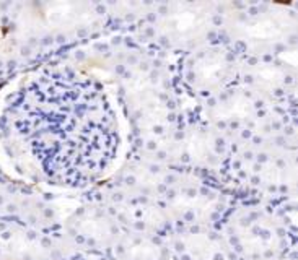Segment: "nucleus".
<instances>
[{
	"label": "nucleus",
	"instance_id": "nucleus-1",
	"mask_svg": "<svg viewBox=\"0 0 298 260\" xmlns=\"http://www.w3.org/2000/svg\"><path fill=\"white\" fill-rule=\"evenodd\" d=\"M18 124L46 178L69 186L96 181L121 143L103 86L70 70H46L30 83L18 103Z\"/></svg>",
	"mask_w": 298,
	"mask_h": 260
}]
</instances>
